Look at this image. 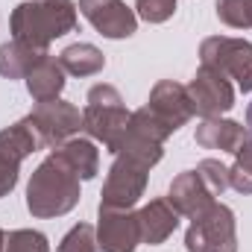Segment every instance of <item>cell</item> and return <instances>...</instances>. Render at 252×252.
Wrapping results in <instances>:
<instances>
[{
  "instance_id": "6da1fadb",
  "label": "cell",
  "mask_w": 252,
  "mask_h": 252,
  "mask_svg": "<svg viewBox=\"0 0 252 252\" xmlns=\"http://www.w3.org/2000/svg\"><path fill=\"white\" fill-rule=\"evenodd\" d=\"M79 176L70 170V164L53 150L30 176L27 185V211L38 220H53L73 211L79 205Z\"/></svg>"
},
{
  "instance_id": "7a4b0ae2",
  "label": "cell",
  "mask_w": 252,
  "mask_h": 252,
  "mask_svg": "<svg viewBox=\"0 0 252 252\" xmlns=\"http://www.w3.org/2000/svg\"><path fill=\"white\" fill-rule=\"evenodd\" d=\"M76 3L73 0H27L12 9L9 30L15 41L47 50L50 41L76 30Z\"/></svg>"
},
{
  "instance_id": "3957f363",
  "label": "cell",
  "mask_w": 252,
  "mask_h": 252,
  "mask_svg": "<svg viewBox=\"0 0 252 252\" xmlns=\"http://www.w3.org/2000/svg\"><path fill=\"white\" fill-rule=\"evenodd\" d=\"M85 103L88 106L82 109V132L91 141H100L112 156H118L126 138L129 115H132V112H126L121 91L109 82H100V85L88 88Z\"/></svg>"
},
{
  "instance_id": "277c9868",
  "label": "cell",
  "mask_w": 252,
  "mask_h": 252,
  "mask_svg": "<svg viewBox=\"0 0 252 252\" xmlns=\"http://www.w3.org/2000/svg\"><path fill=\"white\" fill-rule=\"evenodd\" d=\"M188 252H238V223L235 211L223 202H211L205 211L190 217L185 232Z\"/></svg>"
},
{
  "instance_id": "5b68a950",
  "label": "cell",
  "mask_w": 252,
  "mask_h": 252,
  "mask_svg": "<svg viewBox=\"0 0 252 252\" xmlns=\"http://www.w3.org/2000/svg\"><path fill=\"white\" fill-rule=\"evenodd\" d=\"M27 124L35 132L38 150H56L64 141L79 135L82 112L67 100H47V103H35V109L27 115Z\"/></svg>"
},
{
  "instance_id": "8992f818",
  "label": "cell",
  "mask_w": 252,
  "mask_h": 252,
  "mask_svg": "<svg viewBox=\"0 0 252 252\" xmlns=\"http://www.w3.org/2000/svg\"><path fill=\"white\" fill-rule=\"evenodd\" d=\"M147 173H150L147 164L118 153L100 193V208H135L147 190Z\"/></svg>"
},
{
  "instance_id": "52a82bcc",
  "label": "cell",
  "mask_w": 252,
  "mask_h": 252,
  "mask_svg": "<svg viewBox=\"0 0 252 252\" xmlns=\"http://www.w3.org/2000/svg\"><path fill=\"white\" fill-rule=\"evenodd\" d=\"M185 88L193 103V115H199L202 121L220 118V115L232 112V106H235V88L229 85V76H223L214 67L199 64V70L193 73V79Z\"/></svg>"
},
{
  "instance_id": "ba28073f",
  "label": "cell",
  "mask_w": 252,
  "mask_h": 252,
  "mask_svg": "<svg viewBox=\"0 0 252 252\" xmlns=\"http://www.w3.org/2000/svg\"><path fill=\"white\" fill-rule=\"evenodd\" d=\"M35 150H38V141H35L32 126L27 124V118L0 129V199L15 190L21 161L32 156Z\"/></svg>"
},
{
  "instance_id": "9c48e42d",
  "label": "cell",
  "mask_w": 252,
  "mask_h": 252,
  "mask_svg": "<svg viewBox=\"0 0 252 252\" xmlns=\"http://www.w3.org/2000/svg\"><path fill=\"white\" fill-rule=\"evenodd\" d=\"M199 62L205 67L220 70L229 79H244L252 70V44L247 38L232 35H211L199 44Z\"/></svg>"
},
{
  "instance_id": "30bf717a",
  "label": "cell",
  "mask_w": 252,
  "mask_h": 252,
  "mask_svg": "<svg viewBox=\"0 0 252 252\" xmlns=\"http://www.w3.org/2000/svg\"><path fill=\"white\" fill-rule=\"evenodd\" d=\"M144 109L164 126L170 135L179 132V129L193 118V103H190V97H188V88L179 85L176 79H161V82H156Z\"/></svg>"
},
{
  "instance_id": "8fae6325",
  "label": "cell",
  "mask_w": 252,
  "mask_h": 252,
  "mask_svg": "<svg viewBox=\"0 0 252 252\" xmlns=\"http://www.w3.org/2000/svg\"><path fill=\"white\" fill-rule=\"evenodd\" d=\"M79 12L103 38H129L138 32V15L124 0H79Z\"/></svg>"
},
{
  "instance_id": "7c38bea8",
  "label": "cell",
  "mask_w": 252,
  "mask_h": 252,
  "mask_svg": "<svg viewBox=\"0 0 252 252\" xmlns=\"http://www.w3.org/2000/svg\"><path fill=\"white\" fill-rule=\"evenodd\" d=\"M97 244H100V252H135L141 244L138 211H132V208H100Z\"/></svg>"
},
{
  "instance_id": "4fadbf2b",
  "label": "cell",
  "mask_w": 252,
  "mask_h": 252,
  "mask_svg": "<svg viewBox=\"0 0 252 252\" xmlns=\"http://www.w3.org/2000/svg\"><path fill=\"white\" fill-rule=\"evenodd\" d=\"M179 226V214L176 208L167 202V196H158V199H150L141 211H138V229H141V244H150V247H158L164 244Z\"/></svg>"
},
{
  "instance_id": "5bb4252c",
  "label": "cell",
  "mask_w": 252,
  "mask_h": 252,
  "mask_svg": "<svg viewBox=\"0 0 252 252\" xmlns=\"http://www.w3.org/2000/svg\"><path fill=\"white\" fill-rule=\"evenodd\" d=\"M167 202L176 208L179 217H196L199 211H205V208L214 202V196H211L208 188L202 185V179H199L196 170H185V173H179V176L170 182Z\"/></svg>"
},
{
  "instance_id": "9a60e30c",
  "label": "cell",
  "mask_w": 252,
  "mask_h": 252,
  "mask_svg": "<svg viewBox=\"0 0 252 252\" xmlns=\"http://www.w3.org/2000/svg\"><path fill=\"white\" fill-rule=\"evenodd\" d=\"M193 141L202 150H220V153L235 156L247 141V126L238 121H229V118H211V121H202L196 126Z\"/></svg>"
},
{
  "instance_id": "2e32d148",
  "label": "cell",
  "mask_w": 252,
  "mask_h": 252,
  "mask_svg": "<svg viewBox=\"0 0 252 252\" xmlns=\"http://www.w3.org/2000/svg\"><path fill=\"white\" fill-rule=\"evenodd\" d=\"M27 94L35 103H47V100H59V94L64 91V67L59 64V59L47 56L35 64L27 73Z\"/></svg>"
},
{
  "instance_id": "e0dca14e",
  "label": "cell",
  "mask_w": 252,
  "mask_h": 252,
  "mask_svg": "<svg viewBox=\"0 0 252 252\" xmlns=\"http://www.w3.org/2000/svg\"><path fill=\"white\" fill-rule=\"evenodd\" d=\"M47 56H50L47 50L30 47V44L12 38V41L0 44V76L3 79H27V73Z\"/></svg>"
},
{
  "instance_id": "ac0fdd59",
  "label": "cell",
  "mask_w": 252,
  "mask_h": 252,
  "mask_svg": "<svg viewBox=\"0 0 252 252\" xmlns=\"http://www.w3.org/2000/svg\"><path fill=\"white\" fill-rule=\"evenodd\" d=\"M56 153L70 164V170L82 182H88V179H94L100 173V150L94 147L91 138H70L62 147H56Z\"/></svg>"
},
{
  "instance_id": "d6986e66",
  "label": "cell",
  "mask_w": 252,
  "mask_h": 252,
  "mask_svg": "<svg viewBox=\"0 0 252 252\" xmlns=\"http://www.w3.org/2000/svg\"><path fill=\"white\" fill-rule=\"evenodd\" d=\"M59 64L70 76H94V73H100L106 67V56L94 44L79 41V44H70L59 53Z\"/></svg>"
},
{
  "instance_id": "ffe728a7",
  "label": "cell",
  "mask_w": 252,
  "mask_h": 252,
  "mask_svg": "<svg viewBox=\"0 0 252 252\" xmlns=\"http://www.w3.org/2000/svg\"><path fill=\"white\" fill-rule=\"evenodd\" d=\"M3 252H50V241L38 229H15L6 235Z\"/></svg>"
},
{
  "instance_id": "44dd1931",
  "label": "cell",
  "mask_w": 252,
  "mask_h": 252,
  "mask_svg": "<svg viewBox=\"0 0 252 252\" xmlns=\"http://www.w3.org/2000/svg\"><path fill=\"white\" fill-rule=\"evenodd\" d=\"M56 252H100L97 229L91 223H76L62 241H59V250Z\"/></svg>"
},
{
  "instance_id": "7402d4cb",
  "label": "cell",
  "mask_w": 252,
  "mask_h": 252,
  "mask_svg": "<svg viewBox=\"0 0 252 252\" xmlns=\"http://www.w3.org/2000/svg\"><path fill=\"white\" fill-rule=\"evenodd\" d=\"M217 18L226 27L252 30V0H217Z\"/></svg>"
},
{
  "instance_id": "603a6c76",
  "label": "cell",
  "mask_w": 252,
  "mask_h": 252,
  "mask_svg": "<svg viewBox=\"0 0 252 252\" xmlns=\"http://www.w3.org/2000/svg\"><path fill=\"white\" fill-rule=\"evenodd\" d=\"M196 173H199L202 185L208 188L211 196H223L226 193V188H229V167L226 164H220L217 158H202L196 164Z\"/></svg>"
},
{
  "instance_id": "cb8c5ba5",
  "label": "cell",
  "mask_w": 252,
  "mask_h": 252,
  "mask_svg": "<svg viewBox=\"0 0 252 252\" xmlns=\"http://www.w3.org/2000/svg\"><path fill=\"white\" fill-rule=\"evenodd\" d=\"M135 15L147 24H164L176 15V0H135Z\"/></svg>"
},
{
  "instance_id": "d4e9b609",
  "label": "cell",
  "mask_w": 252,
  "mask_h": 252,
  "mask_svg": "<svg viewBox=\"0 0 252 252\" xmlns=\"http://www.w3.org/2000/svg\"><path fill=\"white\" fill-rule=\"evenodd\" d=\"M229 188H235L238 193H252V173L244 170L241 164L229 167Z\"/></svg>"
},
{
  "instance_id": "484cf974",
  "label": "cell",
  "mask_w": 252,
  "mask_h": 252,
  "mask_svg": "<svg viewBox=\"0 0 252 252\" xmlns=\"http://www.w3.org/2000/svg\"><path fill=\"white\" fill-rule=\"evenodd\" d=\"M235 164H241L244 170H250V173H252V141H250V138H247V141H244V147L235 153Z\"/></svg>"
},
{
  "instance_id": "4316f807",
  "label": "cell",
  "mask_w": 252,
  "mask_h": 252,
  "mask_svg": "<svg viewBox=\"0 0 252 252\" xmlns=\"http://www.w3.org/2000/svg\"><path fill=\"white\" fill-rule=\"evenodd\" d=\"M238 85H241V91H244V94H247V91H252V70L244 76V79H241V82H238Z\"/></svg>"
},
{
  "instance_id": "83f0119b",
  "label": "cell",
  "mask_w": 252,
  "mask_h": 252,
  "mask_svg": "<svg viewBox=\"0 0 252 252\" xmlns=\"http://www.w3.org/2000/svg\"><path fill=\"white\" fill-rule=\"evenodd\" d=\"M247 129L252 132V103H250V109H247Z\"/></svg>"
},
{
  "instance_id": "f1b7e54d",
  "label": "cell",
  "mask_w": 252,
  "mask_h": 252,
  "mask_svg": "<svg viewBox=\"0 0 252 252\" xmlns=\"http://www.w3.org/2000/svg\"><path fill=\"white\" fill-rule=\"evenodd\" d=\"M3 247H6V232L0 229V252H3Z\"/></svg>"
}]
</instances>
